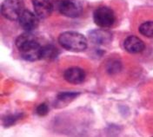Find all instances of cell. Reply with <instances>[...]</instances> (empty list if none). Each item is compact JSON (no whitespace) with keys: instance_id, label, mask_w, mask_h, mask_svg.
Returning <instances> with one entry per match:
<instances>
[{"instance_id":"8992f818","label":"cell","mask_w":153,"mask_h":137,"mask_svg":"<svg viewBox=\"0 0 153 137\" xmlns=\"http://www.w3.org/2000/svg\"><path fill=\"white\" fill-rule=\"evenodd\" d=\"M18 21L20 27L25 31L28 32H31L32 30L37 29L39 24V18L36 15V13L25 9L23 10Z\"/></svg>"},{"instance_id":"52a82bcc","label":"cell","mask_w":153,"mask_h":137,"mask_svg":"<svg viewBox=\"0 0 153 137\" xmlns=\"http://www.w3.org/2000/svg\"><path fill=\"white\" fill-rule=\"evenodd\" d=\"M89 39L96 45H106L111 43L112 33L107 29H95L89 31Z\"/></svg>"},{"instance_id":"ba28073f","label":"cell","mask_w":153,"mask_h":137,"mask_svg":"<svg viewBox=\"0 0 153 137\" xmlns=\"http://www.w3.org/2000/svg\"><path fill=\"white\" fill-rule=\"evenodd\" d=\"M34 12L39 19H45L51 16L54 9L53 3L51 0H31Z\"/></svg>"},{"instance_id":"8fae6325","label":"cell","mask_w":153,"mask_h":137,"mask_svg":"<svg viewBox=\"0 0 153 137\" xmlns=\"http://www.w3.org/2000/svg\"><path fill=\"white\" fill-rule=\"evenodd\" d=\"M80 96L79 92L76 91H65L59 93L56 97V101L54 102V106L57 108H61L62 106H66L68 103H71L74 101L77 96Z\"/></svg>"},{"instance_id":"5bb4252c","label":"cell","mask_w":153,"mask_h":137,"mask_svg":"<svg viewBox=\"0 0 153 137\" xmlns=\"http://www.w3.org/2000/svg\"><path fill=\"white\" fill-rule=\"evenodd\" d=\"M24 117V114L23 113H16V114H10L5 116L4 117H3L2 122H3V125L4 127H8L13 126L14 124H16V122L21 120Z\"/></svg>"},{"instance_id":"7c38bea8","label":"cell","mask_w":153,"mask_h":137,"mask_svg":"<svg viewBox=\"0 0 153 137\" xmlns=\"http://www.w3.org/2000/svg\"><path fill=\"white\" fill-rule=\"evenodd\" d=\"M123 68V65H122V63L120 60L118 59H110L107 63H106V66H105V69H106V72L111 75V76H113L116 74H118Z\"/></svg>"},{"instance_id":"2e32d148","label":"cell","mask_w":153,"mask_h":137,"mask_svg":"<svg viewBox=\"0 0 153 137\" xmlns=\"http://www.w3.org/2000/svg\"><path fill=\"white\" fill-rule=\"evenodd\" d=\"M49 111H50L49 106H48L47 103H45V102H43V103L39 104L36 108V114L39 116H45L46 115H48Z\"/></svg>"},{"instance_id":"5b68a950","label":"cell","mask_w":153,"mask_h":137,"mask_svg":"<svg viewBox=\"0 0 153 137\" xmlns=\"http://www.w3.org/2000/svg\"><path fill=\"white\" fill-rule=\"evenodd\" d=\"M24 10V3L22 0H4L1 5L3 17L10 21L19 20Z\"/></svg>"},{"instance_id":"3957f363","label":"cell","mask_w":153,"mask_h":137,"mask_svg":"<svg viewBox=\"0 0 153 137\" xmlns=\"http://www.w3.org/2000/svg\"><path fill=\"white\" fill-rule=\"evenodd\" d=\"M53 5L61 15L70 18H78L83 12V6L77 0H57Z\"/></svg>"},{"instance_id":"9c48e42d","label":"cell","mask_w":153,"mask_h":137,"mask_svg":"<svg viewBox=\"0 0 153 137\" xmlns=\"http://www.w3.org/2000/svg\"><path fill=\"white\" fill-rule=\"evenodd\" d=\"M85 77L86 75L85 70L76 66L70 67L64 72V79L67 82L74 85L83 83L85 80Z\"/></svg>"},{"instance_id":"4fadbf2b","label":"cell","mask_w":153,"mask_h":137,"mask_svg":"<svg viewBox=\"0 0 153 137\" xmlns=\"http://www.w3.org/2000/svg\"><path fill=\"white\" fill-rule=\"evenodd\" d=\"M59 50L52 44H47L43 46L42 49V59L54 60L58 57Z\"/></svg>"},{"instance_id":"6da1fadb","label":"cell","mask_w":153,"mask_h":137,"mask_svg":"<svg viewBox=\"0 0 153 137\" xmlns=\"http://www.w3.org/2000/svg\"><path fill=\"white\" fill-rule=\"evenodd\" d=\"M15 44L24 60L35 62L42 59L43 46L31 32L25 31L20 34L15 41Z\"/></svg>"},{"instance_id":"277c9868","label":"cell","mask_w":153,"mask_h":137,"mask_svg":"<svg viewBox=\"0 0 153 137\" xmlns=\"http://www.w3.org/2000/svg\"><path fill=\"white\" fill-rule=\"evenodd\" d=\"M93 21L99 28L108 29L116 23V15L113 10L108 6H99L93 12Z\"/></svg>"},{"instance_id":"9a60e30c","label":"cell","mask_w":153,"mask_h":137,"mask_svg":"<svg viewBox=\"0 0 153 137\" xmlns=\"http://www.w3.org/2000/svg\"><path fill=\"white\" fill-rule=\"evenodd\" d=\"M138 31L145 38H153V21H146L143 23L139 26Z\"/></svg>"},{"instance_id":"7a4b0ae2","label":"cell","mask_w":153,"mask_h":137,"mask_svg":"<svg viewBox=\"0 0 153 137\" xmlns=\"http://www.w3.org/2000/svg\"><path fill=\"white\" fill-rule=\"evenodd\" d=\"M58 43L62 48L73 52L85 51L88 47L87 38L76 31L62 32L58 37Z\"/></svg>"},{"instance_id":"30bf717a","label":"cell","mask_w":153,"mask_h":137,"mask_svg":"<svg viewBox=\"0 0 153 137\" xmlns=\"http://www.w3.org/2000/svg\"><path fill=\"white\" fill-rule=\"evenodd\" d=\"M124 49L130 54H137L141 53L145 49V44L142 39H140L138 37L136 36H128L124 43Z\"/></svg>"}]
</instances>
